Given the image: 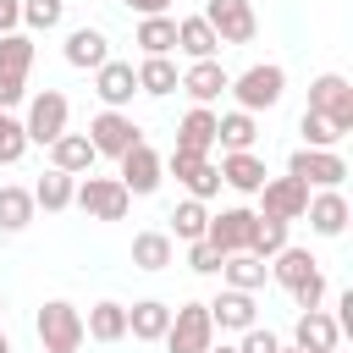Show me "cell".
<instances>
[{
	"label": "cell",
	"mask_w": 353,
	"mask_h": 353,
	"mask_svg": "<svg viewBox=\"0 0 353 353\" xmlns=\"http://www.w3.org/2000/svg\"><path fill=\"white\" fill-rule=\"evenodd\" d=\"M221 259H226V254H221V248H210L204 237H199V243H188V265H193L199 276H221Z\"/></svg>",
	"instance_id": "ab89813d"
},
{
	"label": "cell",
	"mask_w": 353,
	"mask_h": 353,
	"mask_svg": "<svg viewBox=\"0 0 353 353\" xmlns=\"http://www.w3.org/2000/svg\"><path fill=\"white\" fill-rule=\"evenodd\" d=\"M298 132H303V149H336V143H342V132H336L320 110H303V116H298Z\"/></svg>",
	"instance_id": "8d00e7d4"
},
{
	"label": "cell",
	"mask_w": 353,
	"mask_h": 353,
	"mask_svg": "<svg viewBox=\"0 0 353 353\" xmlns=\"http://www.w3.org/2000/svg\"><path fill=\"white\" fill-rule=\"evenodd\" d=\"M226 83H232V72H226V66L210 55V61H193V66L182 72V83H176V88H182L193 105H215V99L226 94Z\"/></svg>",
	"instance_id": "2e32d148"
},
{
	"label": "cell",
	"mask_w": 353,
	"mask_h": 353,
	"mask_svg": "<svg viewBox=\"0 0 353 353\" xmlns=\"http://www.w3.org/2000/svg\"><path fill=\"white\" fill-rule=\"evenodd\" d=\"M331 353H342V347H331Z\"/></svg>",
	"instance_id": "f907efd6"
},
{
	"label": "cell",
	"mask_w": 353,
	"mask_h": 353,
	"mask_svg": "<svg viewBox=\"0 0 353 353\" xmlns=\"http://www.w3.org/2000/svg\"><path fill=\"white\" fill-rule=\"evenodd\" d=\"M176 149H193V154H210L215 149V110L210 105H193L176 121Z\"/></svg>",
	"instance_id": "d4e9b609"
},
{
	"label": "cell",
	"mask_w": 353,
	"mask_h": 353,
	"mask_svg": "<svg viewBox=\"0 0 353 353\" xmlns=\"http://www.w3.org/2000/svg\"><path fill=\"white\" fill-rule=\"evenodd\" d=\"M138 50L143 55H171L176 50V17H138Z\"/></svg>",
	"instance_id": "1f68e13d"
},
{
	"label": "cell",
	"mask_w": 353,
	"mask_h": 353,
	"mask_svg": "<svg viewBox=\"0 0 353 353\" xmlns=\"http://www.w3.org/2000/svg\"><path fill=\"white\" fill-rule=\"evenodd\" d=\"M66 116H72V105H66V94L61 88H39L33 99H28V116H22V132H28V143H55L61 132H66Z\"/></svg>",
	"instance_id": "5b68a950"
},
{
	"label": "cell",
	"mask_w": 353,
	"mask_h": 353,
	"mask_svg": "<svg viewBox=\"0 0 353 353\" xmlns=\"http://www.w3.org/2000/svg\"><path fill=\"white\" fill-rule=\"evenodd\" d=\"M215 171H221V188H232V193H259L265 176H270L254 149H226V160H221Z\"/></svg>",
	"instance_id": "e0dca14e"
},
{
	"label": "cell",
	"mask_w": 353,
	"mask_h": 353,
	"mask_svg": "<svg viewBox=\"0 0 353 353\" xmlns=\"http://www.w3.org/2000/svg\"><path fill=\"white\" fill-rule=\"evenodd\" d=\"M0 353H11V342H6V331H0Z\"/></svg>",
	"instance_id": "7dc6e473"
},
{
	"label": "cell",
	"mask_w": 353,
	"mask_h": 353,
	"mask_svg": "<svg viewBox=\"0 0 353 353\" xmlns=\"http://www.w3.org/2000/svg\"><path fill=\"white\" fill-rule=\"evenodd\" d=\"M309 210V188L298 176H265L259 188V215H276V221H303Z\"/></svg>",
	"instance_id": "7c38bea8"
},
{
	"label": "cell",
	"mask_w": 353,
	"mask_h": 353,
	"mask_svg": "<svg viewBox=\"0 0 353 353\" xmlns=\"http://www.w3.org/2000/svg\"><path fill=\"white\" fill-rule=\"evenodd\" d=\"M165 325H171V303H160V298H138L127 309V336H138V342H160Z\"/></svg>",
	"instance_id": "cb8c5ba5"
},
{
	"label": "cell",
	"mask_w": 353,
	"mask_h": 353,
	"mask_svg": "<svg viewBox=\"0 0 353 353\" xmlns=\"http://www.w3.org/2000/svg\"><path fill=\"white\" fill-rule=\"evenodd\" d=\"M28 66H33V39L28 33H0V72L28 77Z\"/></svg>",
	"instance_id": "d590c367"
},
{
	"label": "cell",
	"mask_w": 353,
	"mask_h": 353,
	"mask_svg": "<svg viewBox=\"0 0 353 353\" xmlns=\"http://www.w3.org/2000/svg\"><path fill=\"white\" fill-rule=\"evenodd\" d=\"M171 259H176L171 232H138V237H132V265H138V270H165Z\"/></svg>",
	"instance_id": "4dcf8cb0"
},
{
	"label": "cell",
	"mask_w": 353,
	"mask_h": 353,
	"mask_svg": "<svg viewBox=\"0 0 353 353\" xmlns=\"http://www.w3.org/2000/svg\"><path fill=\"white\" fill-rule=\"evenodd\" d=\"M292 347H303V353H331V347H342V331H336V320H331L325 309H298Z\"/></svg>",
	"instance_id": "d6986e66"
},
{
	"label": "cell",
	"mask_w": 353,
	"mask_h": 353,
	"mask_svg": "<svg viewBox=\"0 0 353 353\" xmlns=\"http://www.w3.org/2000/svg\"><path fill=\"white\" fill-rule=\"evenodd\" d=\"M72 204L88 215V221H121L127 215V204H132V193L121 188V176H83L77 188H72Z\"/></svg>",
	"instance_id": "3957f363"
},
{
	"label": "cell",
	"mask_w": 353,
	"mask_h": 353,
	"mask_svg": "<svg viewBox=\"0 0 353 353\" xmlns=\"http://www.w3.org/2000/svg\"><path fill=\"white\" fill-rule=\"evenodd\" d=\"M254 138H259L254 110H226V116H215V143H221V149H254Z\"/></svg>",
	"instance_id": "d6a6232c"
},
{
	"label": "cell",
	"mask_w": 353,
	"mask_h": 353,
	"mask_svg": "<svg viewBox=\"0 0 353 353\" xmlns=\"http://www.w3.org/2000/svg\"><path fill=\"white\" fill-rule=\"evenodd\" d=\"M28 99V77H11V72H0V110H17Z\"/></svg>",
	"instance_id": "7bdbcfd3"
},
{
	"label": "cell",
	"mask_w": 353,
	"mask_h": 353,
	"mask_svg": "<svg viewBox=\"0 0 353 353\" xmlns=\"http://www.w3.org/2000/svg\"><path fill=\"white\" fill-rule=\"evenodd\" d=\"M309 110H320L342 138L353 132V83L342 77V72H320L314 83H309Z\"/></svg>",
	"instance_id": "277c9868"
},
{
	"label": "cell",
	"mask_w": 353,
	"mask_h": 353,
	"mask_svg": "<svg viewBox=\"0 0 353 353\" xmlns=\"http://www.w3.org/2000/svg\"><path fill=\"white\" fill-rule=\"evenodd\" d=\"M303 215H309V226H314L320 237H342V232H347V215H353V210H347L342 188H314V193H309V210H303Z\"/></svg>",
	"instance_id": "ac0fdd59"
},
{
	"label": "cell",
	"mask_w": 353,
	"mask_h": 353,
	"mask_svg": "<svg viewBox=\"0 0 353 353\" xmlns=\"http://www.w3.org/2000/svg\"><path fill=\"white\" fill-rule=\"evenodd\" d=\"M292 303H298V309H320V303H325V276H320V270L303 276V281L292 287Z\"/></svg>",
	"instance_id": "b9f144b4"
},
{
	"label": "cell",
	"mask_w": 353,
	"mask_h": 353,
	"mask_svg": "<svg viewBox=\"0 0 353 353\" xmlns=\"http://www.w3.org/2000/svg\"><path fill=\"white\" fill-rule=\"evenodd\" d=\"M94 143H88V132H61L55 143H50V165L55 171H66V176H88L94 171Z\"/></svg>",
	"instance_id": "44dd1931"
},
{
	"label": "cell",
	"mask_w": 353,
	"mask_h": 353,
	"mask_svg": "<svg viewBox=\"0 0 353 353\" xmlns=\"http://www.w3.org/2000/svg\"><path fill=\"white\" fill-rule=\"evenodd\" d=\"M83 336H94V342H121V336H127V303L99 298V303L83 314Z\"/></svg>",
	"instance_id": "603a6c76"
},
{
	"label": "cell",
	"mask_w": 353,
	"mask_h": 353,
	"mask_svg": "<svg viewBox=\"0 0 353 353\" xmlns=\"http://www.w3.org/2000/svg\"><path fill=\"white\" fill-rule=\"evenodd\" d=\"M61 55H66V66H77V72H94V66H105V61H110V39H105L99 28H72Z\"/></svg>",
	"instance_id": "ffe728a7"
},
{
	"label": "cell",
	"mask_w": 353,
	"mask_h": 353,
	"mask_svg": "<svg viewBox=\"0 0 353 353\" xmlns=\"http://www.w3.org/2000/svg\"><path fill=\"white\" fill-rule=\"evenodd\" d=\"M127 11H138V17H165L171 11V0H121Z\"/></svg>",
	"instance_id": "ee69618b"
},
{
	"label": "cell",
	"mask_w": 353,
	"mask_h": 353,
	"mask_svg": "<svg viewBox=\"0 0 353 353\" xmlns=\"http://www.w3.org/2000/svg\"><path fill=\"white\" fill-rule=\"evenodd\" d=\"M176 50H182L188 61H210V55L221 50V39H215V28H210L204 17H176Z\"/></svg>",
	"instance_id": "4316f807"
},
{
	"label": "cell",
	"mask_w": 353,
	"mask_h": 353,
	"mask_svg": "<svg viewBox=\"0 0 353 353\" xmlns=\"http://www.w3.org/2000/svg\"><path fill=\"white\" fill-rule=\"evenodd\" d=\"M143 138V127L127 116V110H99L94 121H88V143H94V154H110V160H121L132 143Z\"/></svg>",
	"instance_id": "9c48e42d"
},
{
	"label": "cell",
	"mask_w": 353,
	"mask_h": 353,
	"mask_svg": "<svg viewBox=\"0 0 353 353\" xmlns=\"http://www.w3.org/2000/svg\"><path fill=\"white\" fill-rule=\"evenodd\" d=\"M237 336H243V342H237V353H276V347H281V336H276V331H265L259 320H254L248 331H237Z\"/></svg>",
	"instance_id": "60d3db41"
},
{
	"label": "cell",
	"mask_w": 353,
	"mask_h": 353,
	"mask_svg": "<svg viewBox=\"0 0 353 353\" xmlns=\"http://www.w3.org/2000/svg\"><path fill=\"white\" fill-rule=\"evenodd\" d=\"M204 309H210V325H215V331H248V325L259 320L254 292H243V287H221V298H210Z\"/></svg>",
	"instance_id": "9a60e30c"
},
{
	"label": "cell",
	"mask_w": 353,
	"mask_h": 353,
	"mask_svg": "<svg viewBox=\"0 0 353 353\" xmlns=\"http://www.w3.org/2000/svg\"><path fill=\"white\" fill-rule=\"evenodd\" d=\"M22 22V0H0V33H17Z\"/></svg>",
	"instance_id": "f6af8a7d"
},
{
	"label": "cell",
	"mask_w": 353,
	"mask_h": 353,
	"mask_svg": "<svg viewBox=\"0 0 353 353\" xmlns=\"http://www.w3.org/2000/svg\"><path fill=\"white\" fill-rule=\"evenodd\" d=\"M226 94L237 99V110H276L281 94H287V72L276 61H254L248 72H237L226 83Z\"/></svg>",
	"instance_id": "6da1fadb"
},
{
	"label": "cell",
	"mask_w": 353,
	"mask_h": 353,
	"mask_svg": "<svg viewBox=\"0 0 353 353\" xmlns=\"http://www.w3.org/2000/svg\"><path fill=\"white\" fill-rule=\"evenodd\" d=\"M287 226H292V221H276V215H254V232H248V254H254V259H270L276 248H287Z\"/></svg>",
	"instance_id": "e575fe53"
},
{
	"label": "cell",
	"mask_w": 353,
	"mask_h": 353,
	"mask_svg": "<svg viewBox=\"0 0 353 353\" xmlns=\"http://www.w3.org/2000/svg\"><path fill=\"white\" fill-rule=\"evenodd\" d=\"M171 176L188 188V199H215L221 193V171L210 165V154H193V149H171Z\"/></svg>",
	"instance_id": "8fae6325"
},
{
	"label": "cell",
	"mask_w": 353,
	"mask_h": 353,
	"mask_svg": "<svg viewBox=\"0 0 353 353\" xmlns=\"http://www.w3.org/2000/svg\"><path fill=\"white\" fill-rule=\"evenodd\" d=\"M22 154H28V132L11 110H0V165H17Z\"/></svg>",
	"instance_id": "f35d334b"
},
{
	"label": "cell",
	"mask_w": 353,
	"mask_h": 353,
	"mask_svg": "<svg viewBox=\"0 0 353 353\" xmlns=\"http://www.w3.org/2000/svg\"><path fill=\"white\" fill-rule=\"evenodd\" d=\"M248 232H254V210L232 204V210L210 215V226H204V243H210V248H221V254H243V248H248Z\"/></svg>",
	"instance_id": "5bb4252c"
},
{
	"label": "cell",
	"mask_w": 353,
	"mask_h": 353,
	"mask_svg": "<svg viewBox=\"0 0 353 353\" xmlns=\"http://www.w3.org/2000/svg\"><path fill=\"white\" fill-rule=\"evenodd\" d=\"M204 353H237V342H210Z\"/></svg>",
	"instance_id": "bcb514c9"
},
{
	"label": "cell",
	"mask_w": 353,
	"mask_h": 353,
	"mask_svg": "<svg viewBox=\"0 0 353 353\" xmlns=\"http://www.w3.org/2000/svg\"><path fill=\"white\" fill-rule=\"evenodd\" d=\"M204 226H210L204 199H182V204L171 210V243H199V237H204Z\"/></svg>",
	"instance_id": "836d02e7"
},
{
	"label": "cell",
	"mask_w": 353,
	"mask_h": 353,
	"mask_svg": "<svg viewBox=\"0 0 353 353\" xmlns=\"http://www.w3.org/2000/svg\"><path fill=\"white\" fill-rule=\"evenodd\" d=\"M61 17H66V0H22V22H28L33 33L61 28Z\"/></svg>",
	"instance_id": "74e56055"
},
{
	"label": "cell",
	"mask_w": 353,
	"mask_h": 353,
	"mask_svg": "<svg viewBox=\"0 0 353 353\" xmlns=\"http://www.w3.org/2000/svg\"><path fill=\"white\" fill-rule=\"evenodd\" d=\"M221 281H226V287H243V292H259V287L270 281V265L243 248V254H226V259H221Z\"/></svg>",
	"instance_id": "f1b7e54d"
},
{
	"label": "cell",
	"mask_w": 353,
	"mask_h": 353,
	"mask_svg": "<svg viewBox=\"0 0 353 353\" xmlns=\"http://www.w3.org/2000/svg\"><path fill=\"white\" fill-rule=\"evenodd\" d=\"M165 353H204L215 342V325H210V309L204 303H182L171 309V325H165Z\"/></svg>",
	"instance_id": "8992f818"
},
{
	"label": "cell",
	"mask_w": 353,
	"mask_h": 353,
	"mask_svg": "<svg viewBox=\"0 0 353 353\" xmlns=\"http://www.w3.org/2000/svg\"><path fill=\"white\" fill-rule=\"evenodd\" d=\"M210 28H215V39L221 44H248L254 33H259V17H254V0H210L204 11H199Z\"/></svg>",
	"instance_id": "ba28073f"
},
{
	"label": "cell",
	"mask_w": 353,
	"mask_h": 353,
	"mask_svg": "<svg viewBox=\"0 0 353 353\" xmlns=\"http://www.w3.org/2000/svg\"><path fill=\"white\" fill-rule=\"evenodd\" d=\"M132 72H138V94H154V99L176 94V83H182V72L171 66V55H143Z\"/></svg>",
	"instance_id": "83f0119b"
},
{
	"label": "cell",
	"mask_w": 353,
	"mask_h": 353,
	"mask_svg": "<svg viewBox=\"0 0 353 353\" xmlns=\"http://www.w3.org/2000/svg\"><path fill=\"white\" fill-rule=\"evenodd\" d=\"M72 188H77V176H66V171H55V165H50L28 193H33V204H39V210H50V215H55V210H72Z\"/></svg>",
	"instance_id": "f546056e"
},
{
	"label": "cell",
	"mask_w": 353,
	"mask_h": 353,
	"mask_svg": "<svg viewBox=\"0 0 353 353\" xmlns=\"http://www.w3.org/2000/svg\"><path fill=\"white\" fill-rule=\"evenodd\" d=\"M265 265H270V281H276V287H287V292H292L303 276H314V270H320V259H314L309 248H292V243H287V248H276Z\"/></svg>",
	"instance_id": "7402d4cb"
},
{
	"label": "cell",
	"mask_w": 353,
	"mask_h": 353,
	"mask_svg": "<svg viewBox=\"0 0 353 353\" xmlns=\"http://www.w3.org/2000/svg\"><path fill=\"white\" fill-rule=\"evenodd\" d=\"M0 314H6V292H0Z\"/></svg>",
	"instance_id": "681fc988"
},
{
	"label": "cell",
	"mask_w": 353,
	"mask_h": 353,
	"mask_svg": "<svg viewBox=\"0 0 353 353\" xmlns=\"http://www.w3.org/2000/svg\"><path fill=\"white\" fill-rule=\"evenodd\" d=\"M33 331H39L44 353H77L83 347V309L66 303V298H50L39 309V320H33Z\"/></svg>",
	"instance_id": "7a4b0ae2"
},
{
	"label": "cell",
	"mask_w": 353,
	"mask_h": 353,
	"mask_svg": "<svg viewBox=\"0 0 353 353\" xmlns=\"http://www.w3.org/2000/svg\"><path fill=\"white\" fill-rule=\"evenodd\" d=\"M94 94H99L105 110H127L132 94H138V72H132V61H105V66H94Z\"/></svg>",
	"instance_id": "4fadbf2b"
},
{
	"label": "cell",
	"mask_w": 353,
	"mask_h": 353,
	"mask_svg": "<svg viewBox=\"0 0 353 353\" xmlns=\"http://www.w3.org/2000/svg\"><path fill=\"white\" fill-rule=\"evenodd\" d=\"M276 353H303V347H276Z\"/></svg>",
	"instance_id": "c3c4849f"
},
{
	"label": "cell",
	"mask_w": 353,
	"mask_h": 353,
	"mask_svg": "<svg viewBox=\"0 0 353 353\" xmlns=\"http://www.w3.org/2000/svg\"><path fill=\"white\" fill-rule=\"evenodd\" d=\"M33 215H39L33 193H28V188H17V182H6V188H0V232H6V237H17V232H28V226H33Z\"/></svg>",
	"instance_id": "484cf974"
},
{
	"label": "cell",
	"mask_w": 353,
	"mask_h": 353,
	"mask_svg": "<svg viewBox=\"0 0 353 353\" xmlns=\"http://www.w3.org/2000/svg\"><path fill=\"white\" fill-rule=\"evenodd\" d=\"M287 176H298L309 193H314V188H342V176H347V160H342L336 149H292V160H287Z\"/></svg>",
	"instance_id": "52a82bcc"
},
{
	"label": "cell",
	"mask_w": 353,
	"mask_h": 353,
	"mask_svg": "<svg viewBox=\"0 0 353 353\" xmlns=\"http://www.w3.org/2000/svg\"><path fill=\"white\" fill-rule=\"evenodd\" d=\"M116 176H121V188H127L132 199H143V193H154V188H160V176H165V160H160V154H154V149L138 138V143L121 154V171H116Z\"/></svg>",
	"instance_id": "30bf717a"
}]
</instances>
